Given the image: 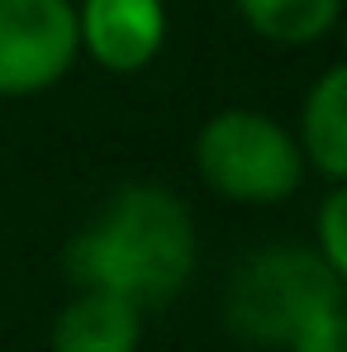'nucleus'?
Here are the masks:
<instances>
[{"instance_id": "obj_11", "label": "nucleus", "mask_w": 347, "mask_h": 352, "mask_svg": "<svg viewBox=\"0 0 347 352\" xmlns=\"http://www.w3.org/2000/svg\"><path fill=\"white\" fill-rule=\"evenodd\" d=\"M343 43H347V19H343Z\"/></svg>"}, {"instance_id": "obj_8", "label": "nucleus", "mask_w": 347, "mask_h": 352, "mask_svg": "<svg viewBox=\"0 0 347 352\" xmlns=\"http://www.w3.org/2000/svg\"><path fill=\"white\" fill-rule=\"evenodd\" d=\"M233 5L243 24L276 48H304L343 19V0H233Z\"/></svg>"}, {"instance_id": "obj_5", "label": "nucleus", "mask_w": 347, "mask_h": 352, "mask_svg": "<svg viewBox=\"0 0 347 352\" xmlns=\"http://www.w3.org/2000/svg\"><path fill=\"white\" fill-rule=\"evenodd\" d=\"M76 38L105 72H143L167 43V10L162 0H81Z\"/></svg>"}, {"instance_id": "obj_2", "label": "nucleus", "mask_w": 347, "mask_h": 352, "mask_svg": "<svg viewBox=\"0 0 347 352\" xmlns=\"http://www.w3.org/2000/svg\"><path fill=\"white\" fill-rule=\"evenodd\" d=\"M343 291L347 286L314 248H262L233 267L224 286V324L252 348H286L309 319L343 305Z\"/></svg>"}, {"instance_id": "obj_3", "label": "nucleus", "mask_w": 347, "mask_h": 352, "mask_svg": "<svg viewBox=\"0 0 347 352\" xmlns=\"http://www.w3.org/2000/svg\"><path fill=\"white\" fill-rule=\"evenodd\" d=\"M200 181L233 205H281L304 181L295 133L262 110H219L195 138Z\"/></svg>"}, {"instance_id": "obj_4", "label": "nucleus", "mask_w": 347, "mask_h": 352, "mask_svg": "<svg viewBox=\"0 0 347 352\" xmlns=\"http://www.w3.org/2000/svg\"><path fill=\"white\" fill-rule=\"evenodd\" d=\"M81 58L71 0H0V100L58 86Z\"/></svg>"}, {"instance_id": "obj_6", "label": "nucleus", "mask_w": 347, "mask_h": 352, "mask_svg": "<svg viewBox=\"0 0 347 352\" xmlns=\"http://www.w3.org/2000/svg\"><path fill=\"white\" fill-rule=\"evenodd\" d=\"M53 352H138L143 343V309L100 291H76L48 333Z\"/></svg>"}, {"instance_id": "obj_10", "label": "nucleus", "mask_w": 347, "mask_h": 352, "mask_svg": "<svg viewBox=\"0 0 347 352\" xmlns=\"http://www.w3.org/2000/svg\"><path fill=\"white\" fill-rule=\"evenodd\" d=\"M286 352H347V300L324 309L319 319H309L286 343Z\"/></svg>"}, {"instance_id": "obj_7", "label": "nucleus", "mask_w": 347, "mask_h": 352, "mask_svg": "<svg viewBox=\"0 0 347 352\" xmlns=\"http://www.w3.org/2000/svg\"><path fill=\"white\" fill-rule=\"evenodd\" d=\"M295 143L304 153V167H314L338 186L347 181V58L309 86V96L300 105Z\"/></svg>"}, {"instance_id": "obj_9", "label": "nucleus", "mask_w": 347, "mask_h": 352, "mask_svg": "<svg viewBox=\"0 0 347 352\" xmlns=\"http://www.w3.org/2000/svg\"><path fill=\"white\" fill-rule=\"evenodd\" d=\"M314 234H319V248H314V252L324 257V267L347 286V181L324 195Z\"/></svg>"}, {"instance_id": "obj_1", "label": "nucleus", "mask_w": 347, "mask_h": 352, "mask_svg": "<svg viewBox=\"0 0 347 352\" xmlns=\"http://www.w3.org/2000/svg\"><path fill=\"white\" fill-rule=\"evenodd\" d=\"M195 219L186 200L157 181H128L67 243V276L76 291L128 300L133 309L167 305L195 272Z\"/></svg>"}]
</instances>
